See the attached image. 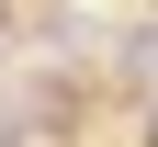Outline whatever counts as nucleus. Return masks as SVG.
<instances>
[{"instance_id":"nucleus-1","label":"nucleus","mask_w":158,"mask_h":147,"mask_svg":"<svg viewBox=\"0 0 158 147\" xmlns=\"http://www.w3.org/2000/svg\"><path fill=\"white\" fill-rule=\"evenodd\" d=\"M124 68H135V79H158V23L135 34V45H124Z\"/></svg>"}]
</instances>
